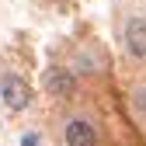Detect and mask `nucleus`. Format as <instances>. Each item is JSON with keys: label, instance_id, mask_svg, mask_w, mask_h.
Returning a JSON list of instances; mask_svg holds the SVG:
<instances>
[{"label": "nucleus", "instance_id": "1", "mask_svg": "<svg viewBox=\"0 0 146 146\" xmlns=\"http://www.w3.org/2000/svg\"><path fill=\"white\" fill-rule=\"evenodd\" d=\"M0 98H4V104L11 111H25L31 104V87H28L25 77H17V73H4V77H0Z\"/></svg>", "mask_w": 146, "mask_h": 146}, {"label": "nucleus", "instance_id": "2", "mask_svg": "<svg viewBox=\"0 0 146 146\" xmlns=\"http://www.w3.org/2000/svg\"><path fill=\"white\" fill-rule=\"evenodd\" d=\"M122 42L125 49H129V56L132 59H146V17H129L122 28Z\"/></svg>", "mask_w": 146, "mask_h": 146}, {"label": "nucleus", "instance_id": "3", "mask_svg": "<svg viewBox=\"0 0 146 146\" xmlns=\"http://www.w3.org/2000/svg\"><path fill=\"white\" fill-rule=\"evenodd\" d=\"M45 90L52 98H73V90H77V73H70L63 66H49L45 70Z\"/></svg>", "mask_w": 146, "mask_h": 146}, {"label": "nucleus", "instance_id": "4", "mask_svg": "<svg viewBox=\"0 0 146 146\" xmlns=\"http://www.w3.org/2000/svg\"><path fill=\"white\" fill-rule=\"evenodd\" d=\"M63 139H66V146H98V132L87 118H70L63 129Z\"/></svg>", "mask_w": 146, "mask_h": 146}, {"label": "nucleus", "instance_id": "5", "mask_svg": "<svg viewBox=\"0 0 146 146\" xmlns=\"http://www.w3.org/2000/svg\"><path fill=\"white\" fill-rule=\"evenodd\" d=\"M132 108L146 118V84H136L132 87Z\"/></svg>", "mask_w": 146, "mask_h": 146}, {"label": "nucleus", "instance_id": "6", "mask_svg": "<svg viewBox=\"0 0 146 146\" xmlns=\"http://www.w3.org/2000/svg\"><path fill=\"white\" fill-rule=\"evenodd\" d=\"M21 146H42L38 132H25V136H21Z\"/></svg>", "mask_w": 146, "mask_h": 146}]
</instances>
